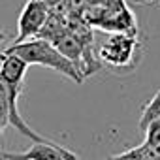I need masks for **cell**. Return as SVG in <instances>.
I'll use <instances>...</instances> for the list:
<instances>
[{
  "label": "cell",
  "mask_w": 160,
  "mask_h": 160,
  "mask_svg": "<svg viewBox=\"0 0 160 160\" xmlns=\"http://www.w3.org/2000/svg\"><path fill=\"white\" fill-rule=\"evenodd\" d=\"M42 2H43L49 10H57V8H60V6L64 4V0H42Z\"/></svg>",
  "instance_id": "cell-10"
},
{
  "label": "cell",
  "mask_w": 160,
  "mask_h": 160,
  "mask_svg": "<svg viewBox=\"0 0 160 160\" xmlns=\"http://www.w3.org/2000/svg\"><path fill=\"white\" fill-rule=\"evenodd\" d=\"M28 64L21 60L17 55L2 53L0 55V81L13 87H23V79Z\"/></svg>",
  "instance_id": "cell-5"
},
{
  "label": "cell",
  "mask_w": 160,
  "mask_h": 160,
  "mask_svg": "<svg viewBox=\"0 0 160 160\" xmlns=\"http://www.w3.org/2000/svg\"><path fill=\"white\" fill-rule=\"evenodd\" d=\"M47 15H49V8L42 0H27V4L19 15V21H17V36L12 45L23 43L30 38H36L38 32L42 30Z\"/></svg>",
  "instance_id": "cell-3"
},
{
  "label": "cell",
  "mask_w": 160,
  "mask_h": 160,
  "mask_svg": "<svg viewBox=\"0 0 160 160\" xmlns=\"http://www.w3.org/2000/svg\"><path fill=\"white\" fill-rule=\"evenodd\" d=\"M138 154H139V160H160V149L152 147L145 141L141 145H138Z\"/></svg>",
  "instance_id": "cell-8"
},
{
  "label": "cell",
  "mask_w": 160,
  "mask_h": 160,
  "mask_svg": "<svg viewBox=\"0 0 160 160\" xmlns=\"http://www.w3.org/2000/svg\"><path fill=\"white\" fill-rule=\"evenodd\" d=\"M108 160H139V154H138V147H132L124 152H119V154H113L109 156Z\"/></svg>",
  "instance_id": "cell-9"
},
{
  "label": "cell",
  "mask_w": 160,
  "mask_h": 160,
  "mask_svg": "<svg viewBox=\"0 0 160 160\" xmlns=\"http://www.w3.org/2000/svg\"><path fill=\"white\" fill-rule=\"evenodd\" d=\"M96 57L102 66L106 64L117 70H132L141 58V43L136 36L111 34L100 45Z\"/></svg>",
  "instance_id": "cell-2"
},
{
  "label": "cell",
  "mask_w": 160,
  "mask_h": 160,
  "mask_svg": "<svg viewBox=\"0 0 160 160\" xmlns=\"http://www.w3.org/2000/svg\"><path fill=\"white\" fill-rule=\"evenodd\" d=\"M2 160H77V154L72 152L70 149L43 139V141H34L30 149L25 152H2Z\"/></svg>",
  "instance_id": "cell-4"
},
{
  "label": "cell",
  "mask_w": 160,
  "mask_h": 160,
  "mask_svg": "<svg viewBox=\"0 0 160 160\" xmlns=\"http://www.w3.org/2000/svg\"><path fill=\"white\" fill-rule=\"evenodd\" d=\"M160 121V89L156 91V94L143 106L141 109V117H139V128L145 130L147 124Z\"/></svg>",
  "instance_id": "cell-6"
},
{
  "label": "cell",
  "mask_w": 160,
  "mask_h": 160,
  "mask_svg": "<svg viewBox=\"0 0 160 160\" xmlns=\"http://www.w3.org/2000/svg\"><path fill=\"white\" fill-rule=\"evenodd\" d=\"M4 53L10 55H17L21 60H25L27 64H38V66H45L51 68L62 75H66L68 79L75 81L77 85L83 83V75L79 73V70L47 40L42 38H34V40H27L23 43H15L10 45Z\"/></svg>",
  "instance_id": "cell-1"
},
{
  "label": "cell",
  "mask_w": 160,
  "mask_h": 160,
  "mask_svg": "<svg viewBox=\"0 0 160 160\" xmlns=\"http://www.w3.org/2000/svg\"><path fill=\"white\" fill-rule=\"evenodd\" d=\"M0 132H2V128H0Z\"/></svg>",
  "instance_id": "cell-13"
},
{
  "label": "cell",
  "mask_w": 160,
  "mask_h": 160,
  "mask_svg": "<svg viewBox=\"0 0 160 160\" xmlns=\"http://www.w3.org/2000/svg\"><path fill=\"white\" fill-rule=\"evenodd\" d=\"M0 160H2V158H0Z\"/></svg>",
  "instance_id": "cell-14"
},
{
  "label": "cell",
  "mask_w": 160,
  "mask_h": 160,
  "mask_svg": "<svg viewBox=\"0 0 160 160\" xmlns=\"http://www.w3.org/2000/svg\"><path fill=\"white\" fill-rule=\"evenodd\" d=\"M4 40H6V34H4L2 30H0V42H4Z\"/></svg>",
  "instance_id": "cell-12"
},
{
  "label": "cell",
  "mask_w": 160,
  "mask_h": 160,
  "mask_svg": "<svg viewBox=\"0 0 160 160\" xmlns=\"http://www.w3.org/2000/svg\"><path fill=\"white\" fill-rule=\"evenodd\" d=\"M136 2H139V4H152L154 0H136Z\"/></svg>",
  "instance_id": "cell-11"
},
{
  "label": "cell",
  "mask_w": 160,
  "mask_h": 160,
  "mask_svg": "<svg viewBox=\"0 0 160 160\" xmlns=\"http://www.w3.org/2000/svg\"><path fill=\"white\" fill-rule=\"evenodd\" d=\"M143 132H145V143L160 149V121H154V122L147 124V128Z\"/></svg>",
  "instance_id": "cell-7"
}]
</instances>
